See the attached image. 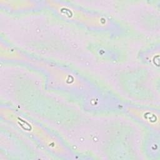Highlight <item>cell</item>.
<instances>
[{
    "label": "cell",
    "instance_id": "obj_1",
    "mask_svg": "<svg viewBox=\"0 0 160 160\" xmlns=\"http://www.w3.org/2000/svg\"><path fill=\"white\" fill-rule=\"evenodd\" d=\"M0 116L5 122L34 140L52 156L60 159L74 158L72 151L58 135L14 108L8 104H1Z\"/></svg>",
    "mask_w": 160,
    "mask_h": 160
},
{
    "label": "cell",
    "instance_id": "obj_2",
    "mask_svg": "<svg viewBox=\"0 0 160 160\" xmlns=\"http://www.w3.org/2000/svg\"><path fill=\"white\" fill-rule=\"evenodd\" d=\"M28 65L43 74L46 87L52 91L82 98L97 86L86 76L67 65L34 56Z\"/></svg>",
    "mask_w": 160,
    "mask_h": 160
},
{
    "label": "cell",
    "instance_id": "obj_3",
    "mask_svg": "<svg viewBox=\"0 0 160 160\" xmlns=\"http://www.w3.org/2000/svg\"><path fill=\"white\" fill-rule=\"evenodd\" d=\"M45 7L59 18L96 32L116 33L121 28L109 16L69 1H45Z\"/></svg>",
    "mask_w": 160,
    "mask_h": 160
},
{
    "label": "cell",
    "instance_id": "obj_4",
    "mask_svg": "<svg viewBox=\"0 0 160 160\" xmlns=\"http://www.w3.org/2000/svg\"><path fill=\"white\" fill-rule=\"evenodd\" d=\"M84 111L91 114L122 112L125 101L109 90L96 86L81 98Z\"/></svg>",
    "mask_w": 160,
    "mask_h": 160
},
{
    "label": "cell",
    "instance_id": "obj_5",
    "mask_svg": "<svg viewBox=\"0 0 160 160\" xmlns=\"http://www.w3.org/2000/svg\"><path fill=\"white\" fill-rule=\"evenodd\" d=\"M122 112L139 124L144 126L148 131L159 133L160 118L159 108L126 102Z\"/></svg>",
    "mask_w": 160,
    "mask_h": 160
},
{
    "label": "cell",
    "instance_id": "obj_6",
    "mask_svg": "<svg viewBox=\"0 0 160 160\" xmlns=\"http://www.w3.org/2000/svg\"><path fill=\"white\" fill-rule=\"evenodd\" d=\"M2 10L11 14H24L38 11L45 8V1H1Z\"/></svg>",
    "mask_w": 160,
    "mask_h": 160
},
{
    "label": "cell",
    "instance_id": "obj_7",
    "mask_svg": "<svg viewBox=\"0 0 160 160\" xmlns=\"http://www.w3.org/2000/svg\"><path fill=\"white\" fill-rule=\"evenodd\" d=\"M0 44V56L2 62L28 64L33 58V56L20 50L2 38Z\"/></svg>",
    "mask_w": 160,
    "mask_h": 160
},
{
    "label": "cell",
    "instance_id": "obj_8",
    "mask_svg": "<svg viewBox=\"0 0 160 160\" xmlns=\"http://www.w3.org/2000/svg\"><path fill=\"white\" fill-rule=\"evenodd\" d=\"M159 133L149 131L145 137L144 151L148 158L156 159L159 158Z\"/></svg>",
    "mask_w": 160,
    "mask_h": 160
},
{
    "label": "cell",
    "instance_id": "obj_9",
    "mask_svg": "<svg viewBox=\"0 0 160 160\" xmlns=\"http://www.w3.org/2000/svg\"><path fill=\"white\" fill-rule=\"evenodd\" d=\"M139 59L144 64L159 68V44L146 48L139 54Z\"/></svg>",
    "mask_w": 160,
    "mask_h": 160
}]
</instances>
